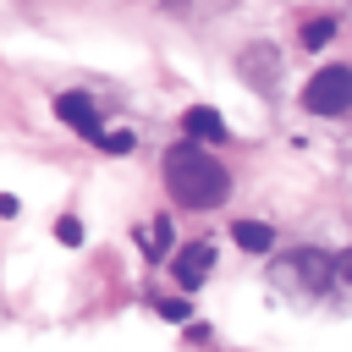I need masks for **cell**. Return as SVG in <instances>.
Segmentation results:
<instances>
[{"label": "cell", "mask_w": 352, "mask_h": 352, "mask_svg": "<svg viewBox=\"0 0 352 352\" xmlns=\"http://www.w3.org/2000/svg\"><path fill=\"white\" fill-rule=\"evenodd\" d=\"M165 187H170L176 209H220L231 198V170L214 154H204V143L182 138L165 148Z\"/></svg>", "instance_id": "1"}, {"label": "cell", "mask_w": 352, "mask_h": 352, "mask_svg": "<svg viewBox=\"0 0 352 352\" xmlns=\"http://www.w3.org/2000/svg\"><path fill=\"white\" fill-rule=\"evenodd\" d=\"M302 104H308V116H346L352 110V66H336V60L319 66L302 88Z\"/></svg>", "instance_id": "2"}, {"label": "cell", "mask_w": 352, "mask_h": 352, "mask_svg": "<svg viewBox=\"0 0 352 352\" xmlns=\"http://www.w3.org/2000/svg\"><path fill=\"white\" fill-rule=\"evenodd\" d=\"M209 270H214V248H209V242H187V248H176V258H170V275H176L182 292H198V286L209 280Z\"/></svg>", "instance_id": "3"}, {"label": "cell", "mask_w": 352, "mask_h": 352, "mask_svg": "<svg viewBox=\"0 0 352 352\" xmlns=\"http://www.w3.org/2000/svg\"><path fill=\"white\" fill-rule=\"evenodd\" d=\"M286 270H292V280H297V286H308V292H324V286L336 280L330 253H319V248H297V253L286 258Z\"/></svg>", "instance_id": "4"}, {"label": "cell", "mask_w": 352, "mask_h": 352, "mask_svg": "<svg viewBox=\"0 0 352 352\" xmlns=\"http://www.w3.org/2000/svg\"><path fill=\"white\" fill-rule=\"evenodd\" d=\"M182 138H192V143H226L231 126H226L220 110H209V104H187V110H182Z\"/></svg>", "instance_id": "5"}, {"label": "cell", "mask_w": 352, "mask_h": 352, "mask_svg": "<svg viewBox=\"0 0 352 352\" xmlns=\"http://www.w3.org/2000/svg\"><path fill=\"white\" fill-rule=\"evenodd\" d=\"M55 116H60L72 132H82V138H99V104H94L88 94H77V88H72V94H60V99H55Z\"/></svg>", "instance_id": "6"}, {"label": "cell", "mask_w": 352, "mask_h": 352, "mask_svg": "<svg viewBox=\"0 0 352 352\" xmlns=\"http://www.w3.org/2000/svg\"><path fill=\"white\" fill-rule=\"evenodd\" d=\"M231 236H236V248H242V253H270V248H275V231H270L264 220H236V226H231Z\"/></svg>", "instance_id": "7"}, {"label": "cell", "mask_w": 352, "mask_h": 352, "mask_svg": "<svg viewBox=\"0 0 352 352\" xmlns=\"http://www.w3.org/2000/svg\"><path fill=\"white\" fill-rule=\"evenodd\" d=\"M94 143H99V148H104V154H132V148H138V138H132V132H126V126H116V132H99V138H94Z\"/></svg>", "instance_id": "8"}, {"label": "cell", "mask_w": 352, "mask_h": 352, "mask_svg": "<svg viewBox=\"0 0 352 352\" xmlns=\"http://www.w3.org/2000/svg\"><path fill=\"white\" fill-rule=\"evenodd\" d=\"M55 236H60L66 248H77V242H82V220H77V214H60V220H55Z\"/></svg>", "instance_id": "9"}, {"label": "cell", "mask_w": 352, "mask_h": 352, "mask_svg": "<svg viewBox=\"0 0 352 352\" xmlns=\"http://www.w3.org/2000/svg\"><path fill=\"white\" fill-rule=\"evenodd\" d=\"M143 242H148V253H165L170 248V220H148V236Z\"/></svg>", "instance_id": "10"}, {"label": "cell", "mask_w": 352, "mask_h": 352, "mask_svg": "<svg viewBox=\"0 0 352 352\" xmlns=\"http://www.w3.org/2000/svg\"><path fill=\"white\" fill-rule=\"evenodd\" d=\"M330 33H336V22H308V28H302V44L319 50V44H330Z\"/></svg>", "instance_id": "11"}, {"label": "cell", "mask_w": 352, "mask_h": 352, "mask_svg": "<svg viewBox=\"0 0 352 352\" xmlns=\"http://www.w3.org/2000/svg\"><path fill=\"white\" fill-rule=\"evenodd\" d=\"M330 270H336V280H346V286H352V248H346V253H336V258H330Z\"/></svg>", "instance_id": "12"}, {"label": "cell", "mask_w": 352, "mask_h": 352, "mask_svg": "<svg viewBox=\"0 0 352 352\" xmlns=\"http://www.w3.org/2000/svg\"><path fill=\"white\" fill-rule=\"evenodd\" d=\"M160 314H165V319H170V324H182V319H187V314H192V308H187V302H160Z\"/></svg>", "instance_id": "13"}]
</instances>
